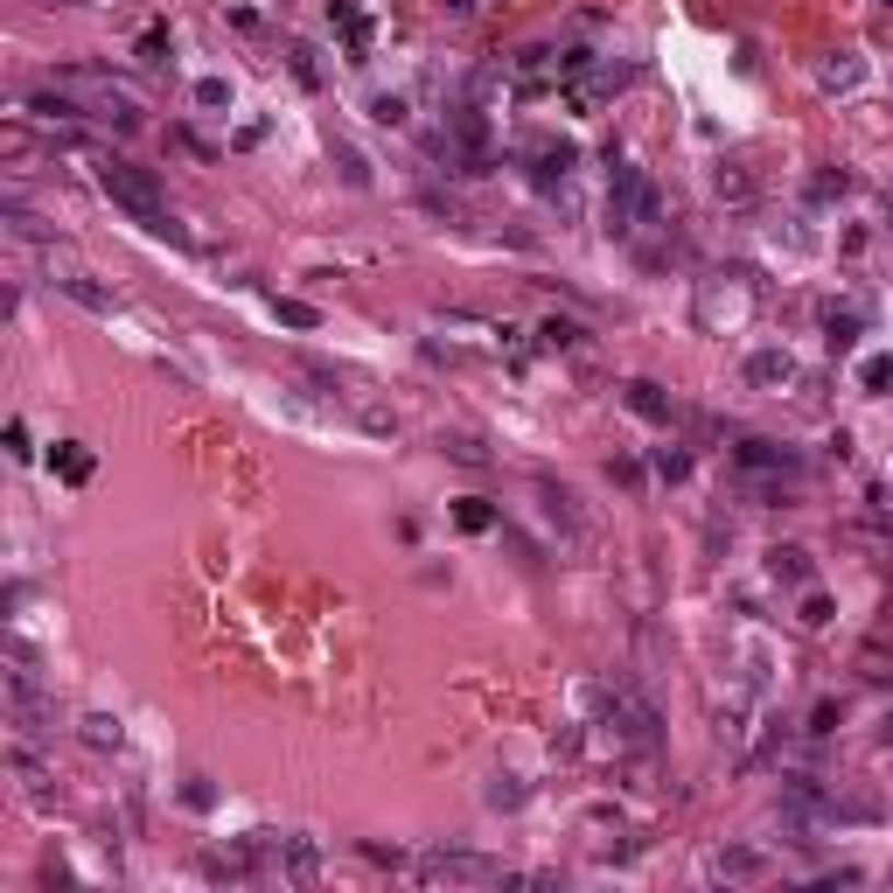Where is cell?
Segmentation results:
<instances>
[{
  "label": "cell",
  "instance_id": "1f68e13d",
  "mask_svg": "<svg viewBox=\"0 0 893 893\" xmlns=\"http://www.w3.org/2000/svg\"><path fill=\"white\" fill-rule=\"evenodd\" d=\"M524 782H517V775H496V782H489V810H524Z\"/></svg>",
  "mask_w": 893,
  "mask_h": 893
},
{
  "label": "cell",
  "instance_id": "277c9868",
  "mask_svg": "<svg viewBox=\"0 0 893 893\" xmlns=\"http://www.w3.org/2000/svg\"><path fill=\"white\" fill-rule=\"evenodd\" d=\"M607 238H636L642 231V210H650V196H656V182L642 175L636 161H621L615 147H607Z\"/></svg>",
  "mask_w": 893,
  "mask_h": 893
},
{
  "label": "cell",
  "instance_id": "60d3db41",
  "mask_svg": "<svg viewBox=\"0 0 893 893\" xmlns=\"http://www.w3.org/2000/svg\"><path fill=\"white\" fill-rule=\"evenodd\" d=\"M607 474H615L621 489H636V482H642V468H636V461H607Z\"/></svg>",
  "mask_w": 893,
  "mask_h": 893
},
{
  "label": "cell",
  "instance_id": "2e32d148",
  "mask_svg": "<svg viewBox=\"0 0 893 893\" xmlns=\"http://www.w3.org/2000/svg\"><path fill=\"white\" fill-rule=\"evenodd\" d=\"M712 196L719 203H754V196H762V175H754L747 161H719L712 168Z\"/></svg>",
  "mask_w": 893,
  "mask_h": 893
},
{
  "label": "cell",
  "instance_id": "5b68a950",
  "mask_svg": "<svg viewBox=\"0 0 893 893\" xmlns=\"http://www.w3.org/2000/svg\"><path fill=\"white\" fill-rule=\"evenodd\" d=\"M698 329L706 335H733L740 321L754 314V279L747 273H712V279H698Z\"/></svg>",
  "mask_w": 893,
  "mask_h": 893
},
{
  "label": "cell",
  "instance_id": "7402d4cb",
  "mask_svg": "<svg viewBox=\"0 0 893 893\" xmlns=\"http://www.w3.org/2000/svg\"><path fill=\"white\" fill-rule=\"evenodd\" d=\"M78 740H84L91 754H119L126 733H119V719H112V712H84V719H78Z\"/></svg>",
  "mask_w": 893,
  "mask_h": 893
},
{
  "label": "cell",
  "instance_id": "d6a6232c",
  "mask_svg": "<svg viewBox=\"0 0 893 893\" xmlns=\"http://www.w3.org/2000/svg\"><path fill=\"white\" fill-rule=\"evenodd\" d=\"M405 112H412V105L398 99V91H377V99H370V119H377V126H405Z\"/></svg>",
  "mask_w": 893,
  "mask_h": 893
},
{
  "label": "cell",
  "instance_id": "4dcf8cb0",
  "mask_svg": "<svg viewBox=\"0 0 893 893\" xmlns=\"http://www.w3.org/2000/svg\"><path fill=\"white\" fill-rule=\"evenodd\" d=\"M335 168H342V182H350V188H370V168H364V154H356L350 140H335Z\"/></svg>",
  "mask_w": 893,
  "mask_h": 893
},
{
  "label": "cell",
  "instance_id": "484cf974",
  "mask_svg": "<svg viewBox=\"0 0 893 893\" xmlns=\"http://www.w3.org/2000/svg\"><path fill=\"white\" fill-rule=\"evenodd\" d=\"M845 196H851L845 168H816V175H810V203H845Z\"/></svg>",
  "mask_w": 893,
  "mask_h": 893
},
{
  "label": "cell",
  "instance_id": "b9f144b4",
  "mask_svg": "<svg viewBox=\"0 0 893 893\" xmlns=\"http://www.w3.org/2000/svg\"><path fill=\"white\" fill-rule=\"evenodd\" d=\"M440 14H447V22H468V14H474V0H440Z\"/></svg>",
  "mask_w": 893,
  "mask_h": 893
},
{
  "label": "cell",
  "instance_id": "ee69618b",
  "mask_svg": "<svg viewBox=\"0 0 893 893\" xmlns=\"http://www.w3.org/2000/svg\"><path fill=\"white\" fill-rule=\"evenodd\" d=\"M880 8H893V0H880Z\"/></svg>",
  "mask_w": 893,
  "mask_h": 893
},
{
  "label": "cell",
  "instance_id": "30bf717a",
  "mask_svg": "<svg viewBox=\"0 0 893 893\" xmlns=\"http://www.w3.org/2000/svg\"><path fill=\"white\" fill-rule=\"evenodd\" d=\"M49 287L56 294H70V300H78V308H91V314H119V294H112V287H99V279H91V273H78V265H56L49 259Z\"/></svg>",
  "mask_w": 893,
  "mask_h": 893
},
{
  "label": "cell",
  "instance_id": "8fae6325",
  "mask_svg": "<svg viewBox=\"0 0 893 893\" xmlns=\"http://www.w3.org/2000/svg\"><path fill=\"white\" fill-rule=\"evenodd\" d=\"M740 377H747L754 391H789V385H803L795 356H789V350H775V342H768V350H754L747 364H740Z\"/></svg>",
  "mask_w": 893,
  "mask_h": 893
},
{
  "label": "cell",
  "instance_id": "e0dca14e",
  "mask_svg": "<svg viewBox=\"0 0 893 893\" xmlns=\"http://www.w3.org/2000/svg\"><path fill=\"white\" fill-rule=\"evenodd\" d=\"M8 768H14V782H22V795H28L35 810H49V803H56V789H49V768L35 762L28 747H14V754H8Z\"/></svg>",
  "mask_w": 893,
  "mask_h": 893
},
{
  "label": "cell",
  "instance_id": "5bb4252c",
  "mask_svg": "<svg viewBox=\"0 0 893 893\" xmlns=\"http://www.w3.org/2000/svg\"><path fill=\"white\" fill-rule=\"evenodd\" d=\"M859 335H866V308H859V300H831V308H824L831 356H851V350H859Z\"/></svg>",
  "mask_w": 893,
  "mask_h": 893
},
{
  "label": "cell",
  "instance_id": "8d00e7d4",
  "mask_svg": "<svg viewBox=\"0 0 893 893\" xmlns=\"http://www.w3.org/2000/svg\"><path fill=\"white\" fill-rule=\"evenodd\" d=\"M440 447L454 454V461H468V468H482V461H489V454H482V440H468V433H447Z\"/></svg>",
  "mask_w": 893,
  "mask_h": 893
},
{
  "label": "cell",
  "instance_id": "83f0119b",
  "mask_svg": "<svg viewBox=\"0 0 893 893\" xmlns=\"http://www.w3.org/2000/svg\"><path fill=\"white\" fill-rule=\"evenodd\" d=\"M188 99H196V112H231V84H224V78H196Z\"/></svg>",
  "mask_w": 893,
  "mask_h": 893
},
{
  "label": "cell",
  "instance_id": "8992f818",
  "mask_svg": "<svg viewBox=\"0 0 893 893\" xmlns=\"http://www.w3.org/2000/svg\"><path fill=\"white\" fill-rule=\"evenodd\" d=\"M8 712H14V726H22L28 740L56 733V706H49V691H43V677H35L22 642H14V656H8Z\"/></svg>",
  "mask_w": 893,
  "mask_h": 893
},
{
  "label": "cell",
  "instance_id": "3957f363",
  "mask_svg": "<svg viewBox=\"0 0 893 893\" xmlns=\"http://www.w3.org/2000/svg\"><path fill=\"white\" fill-rule=\"evenodd\" d=\"M56 91H70V99L84 105V119H105L112 133H133L140 126V99L119 84V78H105V70H91V64H70V70H56L49 78Z\"/></svg>",
  "mask_w": 893,
  "mask_h": 893
},
{
  "label": "cell",
  "instance_id": "cb8c5ba5",
  "mask_svg": "<svg viewBox=\"0 0 893 893\" xmlns=\"http://www.w3.org/2000/svg\"><path fill=\"white\" fill-rule=\"evenodd\" d=\"M273 321L308 335V329H321V308H314V300H294V294H273Z\"/></svg>",
  "mask_w": 893,
  "mask_h": 893
},
{
  "label": "cell",
  "instance_id": "e575fe53",
  "mask_svg": "<svg viewBox=\"0 0 893 893\" xmlns=\"http://www.w3.org/2000/svg\"><path fill=\"white\" fill-rule=\"evenodd\" d=\"M287 64H294V78L308 84V91L321 84V64H314V49H308V43H294V49H287Z\"/></svg>",
  "mask_w": 893,
  "mask_h": 893
},
{
  "label": "cell",
  "instance_id": "7a4b0ae2",
  "mask_svg": "<svg viewBox=\"0 0 893 893\" xmlns=\"http://www.w3.org/2000/svg\"><path fill=\"white\" fill-rule=\"evenodd\" d=\"M600 706V733L615 740V754H656V740H663V719L656 706L636 691V684H600V691H586Z\"/></svg>",
  "mask_w": 893,
  "mask_h": 893
},
{
  "label": "cell",
  "instance_id": "9c48e42d",
  "mask_svg": "<svg viewBox=\"0 0 893 893\" xmlns=\"http://www.w3.org/2000/svg\"><path fill=\"white\" fill-rule=\"evenodd\" d=\"M573 161H580L573 140H552V133H530L524 140V168H530V182H545V188H559L573 175Z\"/></svg>",
  "mask_w": 893,
  "mask_h": 893
},
{
  "label": "cell",
  "instance_id": "ac0fdd59",
  "mask_svg": "<svg viewBox=\"0 0 893 893\" xmlns=\"http://www.w3.org/2000/svg\"><path fill=\"white\" fill-rule=\"evenodd\" d=\"M719 880H768V851H754V845H726L712 859Z\"/></svg>",
  "mask_w": 893,
  "mask_h": 893
},
{
  "label": "cell",
  "instance_id": "d590c367",
  "mask_svg": "<svg viewBox=\"0 0 893 893\" xmlns=\"http://www.w3.org/2000/svg\"><path fill=\"white\" fill-rule=\"evenodd\" d=\"M845 726V698H824V706L810 712V733H838Z\"/></svg>",
  "mask_w": 893,
  "mask_h": 893
},
{
  "label": "cell",
  "instance_id": "f35d334b",
  "mask_svg": "<svg viewBox=\"0 0 893 893\" xmlns=\"http://www.w3.org/2000/svg\"><path fill=\"white\" fill-rule=\"evenodd\" d=\"M580 747H586V740H580V726H565V733H552V754H559V762H573Z\"/></svg>",
  "mask_w": 893,
  "mask_h": 893
},
{
  "label": "cell",
  "instance_id": "6da1fadb",
  "mask_svg": "<svg viewBox=\"0 0 893 893\" xmlns=\"http://www.w3.org/2000/svg\"><path fill=\"white\" fill-rule=\"evenodd\" d=\"M99 188L119 210L140 224L147 238H168V244H188V231L175 217H168V196H161V182L147 175V168H133V161H119V154H99Z\"/></svg>",
  "mask_w": 893,
  "mask_h": 893
},
{
  "label": "cell",
  "instance_id": "f1b7e54d",
  "mask_svg": "<svg viewBox=\"0 0 893 893\" xmlns=\"http://www.w3.org/2000/svg\"><path fill=\"white\" fill-rule=\"evenodd\" d=\"M893 385V356L880 350V356H866V364H859V391H872V398H880Z\"/></svg>",
  "mask_w": 893,
  "mask_h": 893
},
{
  "label": "cell",
  "instance_id": "4316f807",
  "mask_svg": "<svg viewBox=\"0 0 893 893\" xmlns=\"http://www.w3.org/2000/svg\"><path fill=\"white\" fill-rule=\"evenodd\" d=\"M454 524H461V530H496V503L461 496V503H454Z\"/></svg>",
  "mask_w": 893,
  "mask_h": 893
},
{
  "label": "cell",
  "instance_id": "7c38bea8",
  "mask_svg": "<svg viewBox=\"0 0 893 893\" xmlns=\"http://www.w3.org/2000/svg\"><path fill=\"white\" fill-rule=\"evenodd\" d=\"M621 405H629L636 420H650V426H677V398L663 385H650V377H629V385H621Z\"/></svg>",
  "mask_w": 893,
  "mask_h": 893
},
{
  "label": "cell",
  "instance_id": "ba28073f",
  "mask_svg": "<svg viewBox=\"0 0 893 893\" xmlns=\"http://www.w3.org/2000/svg\"><path fill=\"white\" fill-rule=\"evenodd\" d=\"M530 496H538V517H545V530H552L559 552H586V545H594V524H586V510H580L573 489H559V482H530Z\"/></svg>",
  "mask_w": 893,
  "mask_h": 893
},
{
  "label": "cell",
  "instance_id": "74e56055",
  "mask_svg": "<svg viewBox=\"0 0 893 893\" xmlns=\"http://www.w3.org/2000/svg\"><path fill=\"white\" fill-rule=\"evenodd\" d=\"M182 803H188V810H217V789H210V782H203V775H188V789H182Z\"/></svg>",
  "mask_w": 893,
  "mask_h": 893
},
{
  "label": "cell",
  "instance_id": "4fadbf2b",
  "mask_svg": "<svg viewBox=\"0 0 893 893\" xmlns=\"http://www.w3.org/2000/svg\"><path fill=\"white\" fill-rule=\"evenodd\" d=\"M530 342H538V350H552V356H586V350H594L586 321H573V314H545L538 329H530Z\"/></svg>",
  "mask_w": 893,
  "mask_h": 893
},
{
  "label": "cell",
  "instance_id": "9a60e30c",
  "mask_svg": "<svg viewBox=\"0 0 893 893\" xmlns=\"http://www.w3.org/2000/svg\"><path fill=\"white\" fill-rule=\"evenodd\" d=\"M329 22L342 28V43H350V64H370V35H377L370 14H356L350 0H329Z\"/></svg>",
  "mask_w": 893,
  "mask_h": 893
},
{
  "label": "cell",
  "instance_id": "52a82bcc",
  "mask_svg": "<svg viewBox=\"0 0 893 893\" xmlns=\"http://www.w3.org/2000/svg\"><path fill=\"white\" fill-rule=\"evenodd\" d=\"M412 872L426 886H503V880H517L503 859H482V851H426Z\"/></svg>",
  "mask_w": 893,
  "mask_h": 893
},
{
  "label": "cell",
  "instance_id": "ab89813d",
  "mask_svg": "<svg viewBox=\"0 0 893 893\" xmlns=\"http://www.w3.org/2000/svg\"><path fill=\"white\" fill-rule=\"evenodd\" d=\"M364 859L370 866H405V851H398V845H364Z\"/></svg>",
  "mask_w": 893,
  "mask_h": 893
},
{
  "label": "cell",
  "instance_id": "44dd1931",
  "mask_svg": "<svg viewBox=\"0 0 893 893\" xmlns=\"http://www.w3.org/2000/svg\"><path fill=\"white\" fill-rule=\"evenodd\" d=\"M768 580L775 586H810V552L803 545H775L768 552Z\"/></svg>",
  "mask_w": 893,
  "mask_h": 893
},
{
  "label": "cell",
  "instance_id": "ffe728a7",
  "mask_svg": "<svg viewBox=\"0 0 893 893\" xmlns=\"http://www.w3.org/2000/svg\"><path fill=\"white\" fill-rule=\"evenodd\" d=\"M314 872H321V859H314V845H308V838H279V880L314 886Z\"/></svg>",
  "mask_w": 893,
  "mask_h": 893
},
{
  "label": "cell",
  "instance_id": "d6986e66",
  "mask_svg": "<svg viewBox=\"0 0 893 893\" xmlns=\"http://www.w3.org/2000/svg\"><path fill=\"white\" fill-rule=\"evenodd\" d=\"M859 78H866V56L859 49H838V56L816 64V84H824V91H859Z\"/></svg>",
  "mask_w": 893,
  "mask_h": 893
},
{
  "label": "cell",
  "instance_id": "7bdbcfd3",
  "mask_svg": "<svg viewBox=\"0 0 893 893\" xmlns=\"http://www.w3.org/2000/svg\"><path fill=\"white\" fill-rule=\"evenodd\" d=\"M880 747H893V706L880 712Z\"/></svg>",
  "mask_w": 893,
  "mask_h": 893
},
{
  "label": "cell",
  "instance_id": "d4e9b609",
  "mask_svg": "<svg viewBox=\"0 0 893 893\" xmlns=\"http://www.w3.org/2000/svg\"><path fill=\"white\" fill-rule=\"evenodd\" d=\"M133 56H140V70H161V64H168V56H175V35H168V28L154 22V28H147V35H140V43H133Z\"/></svg>",
  "mask_w": 893,
  "mask_h": 893
},
{
  "label": "cell",
  "instance_id": "836d02e7",
  "mask_svg": "<svg viewBox=\"0 0 893 893\" xmlns=\"http://www.w3.org/2000/svg\"><path fill=\"white\" fill-rule=\"evenodd\" d=\"M650 461H656V474H663V482H684V474H691V454H684V447H656Z\"/></svg>",
  "mask_w": 893,
  "mask_h": 893
},
{
  "label": "cell",
  "instance_id": "603a6c76",
  "mask_svg": "<svg viewBox=\"0 0 893 893\" xmlns=\"http://www.w3.org/2000/svg\"><path fill=\"white\" fill-rule=\"evenodd\" d=\"M49 468L64 474V482H91V447L84 440H56L49 447Z\"/></svg>",
  "mask_w": 893,
  "mask_h": 893
},
{
  "label": "cell",
  "instance_id": "f546056e",
  "mask_svg": "<svg viewBox=\"0 0 893 893\" xmlns=\"http://www.w3.org/2000/svg\"><path fill=\"white\" fill-rule=\"evenodd\" d=\"M795 615H803V629H831V615H838V600H831V594H816V586H810Z\"/></svg>",
  "mask_w": 893,
  "mask_h": 893
}]
</instances>
